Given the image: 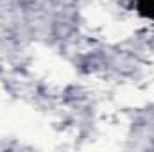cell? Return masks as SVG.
<instances>
[{
	"label": "cell",
	"instance_id": "1",
	"mask_svg": "<svg viewBox=\"0 0 154 152\" xmlns=\"http://www.w3.org/2000/svg\"><path fill=\"white\" fill-rule=\"evenodd\" d=\"M140 9L154 18V0H140Z\"/></svg>",
	"mask_w": 154,
	"mask_h": 152
}]
</instances>
